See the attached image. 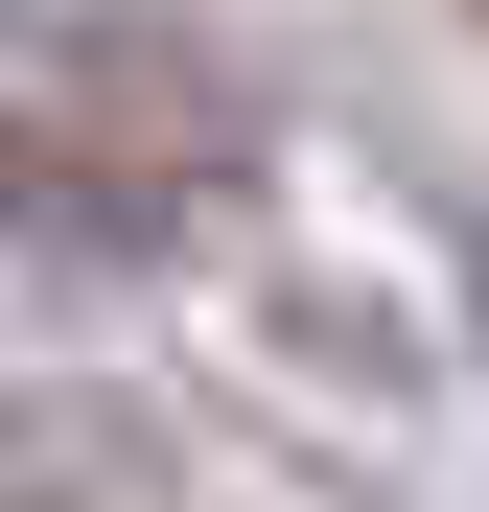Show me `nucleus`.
<instances>
[{
  "label": "nucleus",
  "instance_id": "1",
  "mask_svg": "<svg viewBox=\"0 0 489 512\" xmlns=\"http://www.w3.org/2000/svg\"><path fill=\"white\" fill-rule=\"evenodd\" d=\"M210 187H233V94L163 24H0V233L117 256V233H187Z\"/></svg>",
  "mask_w": 489,
  "mask_h": 512
},
{
  "label": "nucleus",
  "instance_id": "2",
  "mask_svg": "<svg viewBox=\"0 0 489 512\" xmlns=\"http://www.w3.org/2000/svg\"><path fill=\"white\" fill-rule=\"evenodd\" d=\"M466 303H489V280H466Z\"/></svg>",
  "mask_w": 489,
  "mask_h": 512
}]
</instances>
